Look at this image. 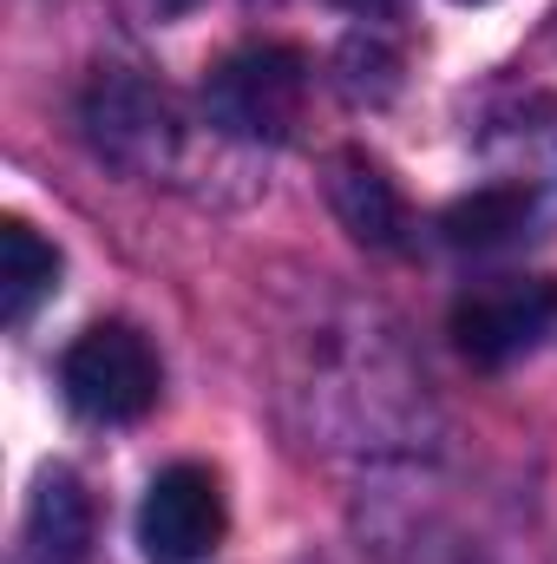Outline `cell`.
Wrapping results in <instances>:
<instances>
[{
    "instance_id": "2",
    "label": "cell",
    "mask_w": 557,
    "mask_h": 564,
    "mask_svg": "<svg viewBox=\"0 0 557 564\" xmlns=\"http://www.w3.org/2000/svg\"><path fill=\"white\" fill-rule=\"evenodd\" d=\"M302 86H308L302 53H288V46H243V53H230L210 73L204 106L237 139H288V126L302 112Z\"/></svg>"
},
{
    "instance_id": "6",
    "label": "cell",
    "mask_w": 557,
    "mask_h": 564,
    "mask_svg": "<svg viewBox=\"0 0 557 564\" xmlns=\"http://www.w3.org/2000/svg\"><path fill=\"white\" fill-rule=\"evenodd\" d=\"M532 191H479V197H466V204H452L446 210V243H459V250H499V243H512V237H525V224H532Z\"/></svg>"
},
{
    "instance_id": "3",
    "label": "cell",
    "mask_w": 557,
    "mask_h": 564,
    "mask_svg": "<svg viewBox=\"0 0 557 564\" xmlns=\"http://www.w3.org/2000/svg\"><path fill=\"white\" fill-rule=\"evenodd\" d=\"M223 486L210 466H164L139 506V545L151 564H204L223 545Z\"/></svg>"
},
{
    "instance_id": "8",
    "label": "cell",
    "mask_w": 557,
    "mask_h": 564,
    "mask_svg": "<svg viewBox=\"0 0 557 564\" xmlns=\"http://www.w3.org/2000/svg\"><path fill=\"white\" fill-rule=\"evenodd\" d=\"M40 525H53L59 558L79 552V539H86V499L73 492V479H46V486H40Z\"/></svg>"
},
{
    "instance_id": "1",
    "label": "cell",
    "mask_w": 557,
    "mask_h": 564,
    "mask_svg": "<svg viewBox=\"0 0 557 564\" xmlns=\"http://www.w3.org/2000/svg\"><path fill=\"white\" fill-rule=\"evenodd\" d=\"M59 388H66V401H73L86 421L119 426V421H139V414L157 408L164 375H157V355H151V341H144L139 328L99 322V328H86V335L66 348Z\"/></svg>"
},
{
    "instance_id": "7",
    "label": "cell",
    "mask_w": 557,
    "mask_h": 564,
    "mask_svg": "<svg viewBox=\"0 0 557 564\" xmlns=\"http://www.w3.org/2000/svg\"><path fill=\"white\" fill-rule=\"evenodd\" d=\"M335 204H341V217H348L354 237L394 243V230H401V197H394V184H387L374 164L341 158V164H335Z\"/></svg>"
},
{
    "instance_id": "9",
    "label": "cell",
    "mask_w": 557,
    "mask_h": 564,
    "mask_svg": "<svg viewBox=\"0 0 557 564\" xmlns=\"http://www.w3.org/2000/svg\"><path fill=\"white\" fill-rule=\"evenodd\" d=\"M466 7H479V0H466Z\"/></svg>"
},
{
    "instance_id": "5",
    "label": "cell",
    "mask_w": 557,
    "mask_h": 564,
    "mask_svg": "<svg viewBox=\"0 0 557 564\" xmlns=\"http://www.w3.org/2000/svg\"><path fill=\"white\" fill-rule=\"evenodd\" d=\"M53 282H59V250L33 224L7 217L0 224V315H7V328H20L53 295Z\"/></svg>"
},
{
    "instance_id": "4",
    "label": "cell",
    "mask_w": 557,
    "mask_h": 564,
    "mask_svg": "<svg viewBox=\"0 0 557 564\" xmlns=\"http://www.w3.org/2000/svg\"><path fill=\"white\" fill-rule=\"evenodd\" d=\"M557 315V289L538 276H499L479 282L459 308H452V341L459 355H472L479 368H499L512 355H525Z\"/></svg>"
}]
</instances>
